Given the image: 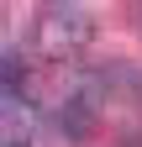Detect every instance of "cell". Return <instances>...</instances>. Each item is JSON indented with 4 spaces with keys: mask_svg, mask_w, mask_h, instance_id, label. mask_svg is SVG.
Returning a JSON list of instances; mask_svg holds the SVG:
<instances>
[{
    "mask_svg": "<svg viewBox=\"0 0 142 147\" xmlns=\"http://www.w3.org/2000/svg\"><path fill=\"white\" fill-rule=\"evenodd\" d=\"M90 37H95L90 11L68 5V0L42 5V11H37V21H32V42H37V53H47V58H74Z\"/></svg>",
    "mask_w": 142,
    "mask_h": 147,
    "instance_id": "cell-1",
    "label": "cell"
},
{
    "mask_svg": "<svg viewBox=\"0 0 142 147\" xmlns=\"http://www.w3.org/2000/svg\"><path fill=\"white\" fill-rule=\"evenodd\" d=\"M53 121H58L63 142H84V137L95 131V121H100V105L90 95H79V89H68V95L58 100V110H53Z\"/></svg>",
    "mask_w": 142,
    "mask_h": 147,
    "instance_id": "cell-2",
    "label": "cell"
},
{
    "mask_svg": "<svg viewBox=\"0 0 142 147\" xmlns=\"http://www.w3.org/2000/svg\"><path fill=\"white\" fill-rule=\"evenodd\" d=\"M37 110L26 105V95H5V147H26Z\"/></svg>",
    "mask_w": 142,
    "mask_h": 147,
    "instance_id": "cell-3",
    "label": "cell"
},
{
    "mask_svg": "<svg viewBox=\"0 0 142 147\" xmlns=\"http://www.w3.org/2000/svg\"><path fill=\"white\" fill-rule=\"evenodd\" d=\"M0 79H5V95H21L26 89V53L5 42V53H0Z\"/></svg>",
    "mask_w": 142,
    "mask_h": 147,
    "instance_id": "cell-4",
    "label": "cell"
},
{
    "mask_svg": "<svg viewBox=\"0 0 142 147\" xmlns=\"http://www.w3.org/2000/svg\"><path fill=\"white\" fill-rule=\"evenodd\" d=\"M116 147H142V126H126V131L116 137Z\"/></svg>",
    "mask_w": 142,
    "mask_h": 147,
    "instance_id": "cell-5",
    "label": "cell"
},
{
    "mask_svg": "<svg viewBox=\"0 0 142 147\" xmlns=\"http://www.w3.org/2000/svg\"><path fill=\"white\" fill-rule=\"evenodd\" d=\"M26 147H32V142H26Z\"/></svg>",
    "mask_w": 142,
    "mask_h": 147,
    "instance_id": "cell-6",
    "label": "cell"
}]
</instances>
